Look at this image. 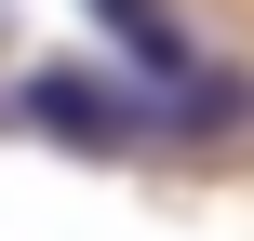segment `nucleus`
<instances>
[{"instance_id": "f257e3e1", "label": "nucleus", "mask_w": 254, "mask_h": 241, "mask_svg": "<svg viewBox=\"0 0 254 241\" xmlns=\"http://www.w3.org/2000/svg\"><path fill=\"white\" fill-rule=\"evenodd\" d=\"M27 121L67 134V148H94V161H121V148L161 134V94H121L107 67H27Z\"/></svg>"}, {"instance_id": "f03ea898", "label": "nucleus", "mask_w": 254, "mask_h": 241, "mask_svg": "<svg viewBox=\"0 0 254 241\" xmlns=\"http://www.w3.org/2000/svg\"><path fill=\"white\" fill-rule=\"evenodd\" d=\"M94 27L134 54V80H188V67H201V40H188L174 0H94Z\"/></svg>"}]
</instances>
